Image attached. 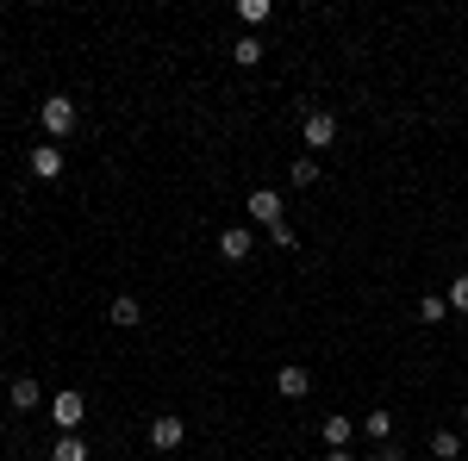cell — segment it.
Wrapping results in <instances>:
<instances>
[{
    "mask_svg": "<svg viewBox=\"0 0 468 461\" xmlns=\"http://www.w3.org/2000/svg\"><path fill=\"white\" fill-rule=\"evenodd\" d=\"M37 119H44V131H50V143H63L75 131V100L69 94H44V107H37Z\"/></svg>",
    "mask_w": 468,
    "mask_h": 461,
    "instance_id": "obj_1",
    "label": "cell"
},
{
    "mask_svg": "<svg viewBox=\"0 0 468 461\" xmlns=\"http://www.w3.org/2000/svg\"><path fill=\"white\" fill-rule=\"evenodd\" d=\"M81 418H88V399H81V393H57V399H50V424L63 430V436H69V430H81Z\"/></svg>",
    "mask_w": 468,
    "mask_h": 461,
    "instance_id": "obj_2",
    "label": "cell"
},
{
    "mask_svg": "<svg viewBox=\"0 0 468 461\" xmlns=\"http://www.w3.org/2000/svg\"><path fill=\"white\" fill-rule=\"evenodd\" d=\"M181 443H187V424H181L176 412L150 418V449H163V456H169V449H181Z\"/></svg>",
    "mask_w": 468,
    "mask_h": 461,
    "instance_id": "obj_3",
    "label": "cell"
},
{
    "mask_svg": "<svg viewBox=\"0 0 468 461\" xmlns=\"http://www.w3.org/2000/svg\"><path fill=\"white\" fill-rule=\"evenodd\" d=\"M300 131H306V150H331V143H337V119L313 107L306 119H300Z\"/></svg>",
    "mask_w": 468,
    "mask_h": 461,
    "instance_id": "obj_4",
    "label": "cell"
},
{
    "mask_svg": "<svg viewBox=\"0 0 468 461\" xmlns=\"http://www.w3.org/2000/svg\"><path fill=\"white\" fill-rule=\"evenodd\" d=\"M244 213H250L256 225H269V231H275V225H282V194H275V187H256L250 200H244Z\"/></svg>",
    "mask_w": 468,
    "mask_h": 461,
    "instance_id": "obj_5",
    "label": "cell"
},
{
    "mask_svg": "<svg viewBox=\"0 0 468 461\" xmlns=\"http://www.w3.org/2000/svg\"><path fill=\"white\" fill-rule=\"evenodd\" d=\"M250 249H256V237L244 225H225V231H218V256H225V262H250Z\"/></svg>",
    "mask_w": 468,
    "mask_h": 461,
    "instance_id": "obj_6",
    "label": "cell"
},
{
    "mask_svg": "<svg viewBox=\"0 0 468 461\" xmlns=\"http://www.w3.org/2000/svg\"><path fill=\"white\" fill-rule=\"evenodd\" d=\"M32 175L37 181H57V175H63V143H37V150H32Z\"/></svg>",
    "mask_w": 468,
    "mask_h": 461,
    "instance_id": "obj_7",
    "label": "cell"
},
{
    "mask_svg": "<svg viewBox=\"0 0 468 461\" xmlns=\"http://www.w3.org/2000/svg\"><path fill=\"white\" fill-rule=\"evenodd\" d=\"M275 393H282V399H306V393H313V374L293 361V368H282V374H275Z\"/></svg>",
    "mask_w": 468,
    "mask_h": 461,
    "instance_id": "obj_8",
    "label": "cell"
},
{
    "mask_svg": "<svg viewBox=\"0 0 468 461\" xmlns=\"http://www.w3.org/2000/svg\"><path fill=\"white\" fill-rule=\"evenodd\" d=\"M107 319L119 324V330H138V324H144V306H138L132 293H119V299H112V306H107Z\"/></svg>",
    "mask_w": 468,
    "mask_h": 461,
    "instance_id": "obj_9",
    "label": "cell"
},
{
    "mask_svg": "<svg viewBox=\"0 0 468 461\" xmlns=\"http://www.w3.org/2000/svg\"><path fill=\"white\" fill-rule=\"evenodd\" d=\"M319 436H324V449H350V436H356V424H350L344 412H331V418L319 424Z\"/></svg>",
    "mask_w": 468,
    "mask_h": 461,
    "instance_id": "obj_10",
    "label": "cell"
},
{
    "mask_svg": "<svg viewBox=\"0 0 468 461\" xmlns=\"http://www.w3.org/2000/svg\"><path fill=\"white\" fill-rule=\"evenodd\" d=\"M37 405H50V399L37 393L32 374H19V381H13V412H37Z\"/></svg>",
    "mask_w": 468,
    "mask_h": 461,
    "instance_id": "obj_11",
    "label": "cell"
},
{
    "mask_svg": "<svg viewBox=\"0 0 468 461\" xmlns=\"http://www.w3.org/2000/svg\"><path fill=\"white\" fill-rule=\"evenodd\" d=\"M50 461H88V443H81V430L57 436V443H50Z\"/></svg>",
    "mask_w": 468,
    "mask_h": 461,
    "instance_id": "obj_12",
    "label": "cell"
},
{
    "mask_svg": "<svg viewBox=\"0 0 468 461\" xmlns=\"http://www.w3.org/2000/svg\"><path fill=\"white\" fill-rule=\"evenodd\" d=\"M362 430H368V443H388V436H394V412H381V405H375V412L362 418Z\"/></svg>",
    "mask_w": 468,
    "mask_h": 461,
    "instance_id": "obj_13",
    "label": "cell"
},
{
    "mask_svg": "<svg viewBox=\"0 0 468 461\" xmlns=\"http://www.w3.org/2000/svg\"><path fill=\"white\" fill-rule=\"evenodd\" d=\"M431 456L437 461H456V456H463V430H437V436H431Z\"/></svg>",
    "mask_w": 468,
    "mask_h": 461,
    "instance_id": "obj_14",
    "label": "cell"
},
{
    "mask_svg": "<svg viewBox=\"0 0 468 461\" xmlns=\"http://www.w3.org/2000/svg\"><path fill=\"white\" fill-rule=\"evenodd\" d=\"M443 312H450L443 293H425V299H419V324H443Z\"/></svg>",
    "mask_w": 468,
    "mask_h": 461,
    "instance_id": "obj_15",
    "label": "cell"
},
{
    "mask_svg": "<svg viewBox=\"0 0 468 461\" xmlns=\"http://www.w3.org/2000/svg\"><path fill=\"white\" fill-rule=\"evenodd\" d=\"M231 57H238L244 69H256V63H262V37H238V44H231Z\"/></svg>",
    "mask_w": 468,
    "mask_h": 461,
    "instance_id": "obj_16",
    "label": "cell"
},
{
    "mask_svg": "<svg viewBox=\"0 0 468 461\" xmlns=\"http://www.w3.org/2000/svg\"><path fill=\"white\" fill-rule=\"evenodd\" d=\"M288 181L293 187H313V181H319V156H300V162L288 169Z\"/></svg>",
    "mask_w": 468,
    "mask_h": 461,
    "instance_id": "obj_17",
    "label": "cell"
},
{
    "mask_svg": "<svg viewBox=\"0 0 468 461\" xmlns=\"http://www.w3.org/2000/svg\"><path fill=\"white\" fill-rule=\"evenodd\" d=\"M443 299H450V312H463V319H468V275H456V281H450V293H443Z\"/></svg>",
    "mask_w": 468,
    "mask_h": 461,
    "instance_id": "obj_18",
    "label": "cell"
},
{
    "mask_svg": "<svg viewBox=\"0 0 468 461\" xmlns=\"http://www.w3.org/2000/svg\"><path fill=\"white\" fill-rule=\"evenodd\" d=\"M238 19H244V26H262V19H269V0H244Z\"/></svg>",
    "mask_w": 468,
    "mask_h": 461,
    "instance_id": "obj_19",
    "label": "cell"
},
{
    "mask_svg": "<svg viewBox=\"0 0 468 461\" xmlns=\"http://www.w3.org/2000/svg\"><path fill=\"white\" fill-rule=\"evenodd\" d=\"M269 244H275V249H293L300 237H293V225H275V231H269Z\"/></svg>",
    "mask_w": 468,
    "mask_h": 461,
    "instance_id": "obj_20",
    "label": "cell"
},
{
    "mask_svg": "<svg viewBox=\"0 0 468 461\" xmlns=\"http://www.w3.org/2000/svg\"><path fill=\"white\" fill-rule=\"evenodd\" d=\"M324 461H356V456L350 449H324Z\"/></svg>",
    "mask_w": 468,
    "mask_h": 461,
    "instance_id": "obj_21",
    "label": "cell"
},
{
    "mask_svg": "<svg viewBox=\"0 0 468 461\" xmlns=\"http://www.w3.org/2000/svg\"><path fill=\"white\" fill-rule=\"evenodd\" d=\"M463 430H468V399H463Z\"/></svg>",
    "mask_w": 468,
    "mask_h": 461,
    "instance_id": "obj_22",
    "label": "cell"
},
{
    "mask_svg": "<svg viewBox=\"0 0 468 461\" xmlns=\"http://www.w3.org/2000/svg\"><path fill=\"white\" fill-rule=\"evenodd\" d=\"M0 337H6V330H0Z\"/></svg>",
    "mask_w": 468,
    "mask_h": 461,
    "instance_id": "obj_23",
    "label": "cell"
}]
</instances>
